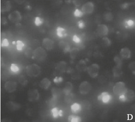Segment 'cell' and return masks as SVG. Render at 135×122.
<instances>
[{"label": "cell", "mask_w": 135, "mask_h": 122, "mask_svg": "<svg viewBox=\"0 0 135 122\" xmlns=\"http://www.w3.org/2000/svg\"><path fill=\"white\" fill-rule=\"evenodd\" d=\"M26 71L29 76L36 77L40 74L41 68L37 64H30L27 66Z\"/></svg>", "instance_id": "obj_1"}, {"label": "cell", "mask_w": 135, "mask_h": 122, "mask_svg": "<svg viewBox=\"0 0 135 122\" xmlns=\"http://www.w3.org/2000/svg\"><path fill=\"white\" fill-rule=\"evenodd\" d=\"M32 57L37 61H41L46 58L47 53L45 50L42 47H37L32 52Z\"/></svg>", "instance_id": "obj_2"}, {"label": "cell", "mask_w": 135, "mask_h": 122, "mask_svg": "<svg viewBox=\"0 0 135 122\" xmlns=\"http://www.w3.org/2000/svg\"><path fill=\"white\" fill-rule=\"evenodd\" d=\"M127 91L125 83L123 82H120L116 83L114 88L113 92L115 95L120 96L124 95Z\"/></svg>", "instance_id": "obj_3"}, {"label": "cell", "mask_w": 135, "mask_h": 122, "mask_svg": "<svg viewBox=\"0 0 135 122\" xmlns=\"http://www.w3.org/2000/svg\"><path fill=\"white\" fill-rule=\"evenodd\" d=\"M8 19L12 23L15 24L19 23L22 19L20 12L17 11L12 12L8 16Z\"/></svg>", "instance_id": "obj_4"}, {"label": "cell", "mask_w": 135, "mask_h": 122, "mask_svg": "<svg viewBox=\"0 0 135 122\" xmlns=\"http://www.w3.org/2000/svg\"><path fill=\"white\" fill-rule=\"evenodd\" d=\"M100 67L98 64H93L90 65L87 68V72L89 75L93 78L97 76L99 73Z\"/></svg>", "instance_id": "obj_5"}, {"label": "cell", "mask_w": 135, "mask_h": 122, "mask_svg": "<svg viewBox=\"0 0 135 122\" xmlns=\"http://www.w3.org/2000/svg\"><path fill=\"white\" fill-rule=\"evenodd\" d=\"M94 4L91 2L85 3L81 7V11L83 14H91L94 11Z\"/></svg>", "instance_id": "obj_6"}, {"label": "cell", "mask_w": 135, "mask_h": 122, "mask_svg": "<svg viewBox=\"0 0 135 122\" xmlns=\"http://www.w3.org/2000/svg\"><path fill=\"white\" fill-rule=\"evenodd\" d=\"M17 84L16 82L12 81H9L6 82L4 85L6 91L9 93L14 92L16 90Z\"/></svg>", "instance_id": "obj_7"}, {"label": "cell", "mask_w": 135, "mask_h": 122, "mask_svg": "<svg viewBox=\"0 0 135 122\" xmlns=\"http://www.w3.org/2000/svg\"><path fill=\"white\" fill-rule=\"evenodd\" d=\"M91 89V85L88 82H82L79 87V91L81 93L86 94L88 93Z\"/></svg>", "instance_id": "obj_8"}, {"label": "cell", "mask_w": 135, "mask_h": 122, "mask_svg": "<svg viewBox=\"0 0 135 122\" xmlns=\"http://www.w3.org/2000/svg\"><path fill=\"white\" fill-rule=\"evenodd\" d=\"M28 99L31 102H34L38 100L40 98V94L37 89H32L28 91L27 93Z\"/></svg>", "instance_id": "obj_9"}, {"label": "cell", "mask_w": 135, "mask_h": 122, "mask_svg": "<svg viewBox=\"0 0 135 122\" xmlns=\"http://www.w3.org/2000/svg\"><path fill=\"white\" fill-rule=\"evenodd\" d=\"M109 29L108 27L104 24H100L97 28V33L99 36L104 37L108 34Z\"/></svg>", "instance_id": "obj_10"}, {"label": "cell", "mask_w": 135, "mask_h": 122, "mask_svg": "<svg viewBox=\"0 0 135 122\" xmlns=\"http://www.w3.org/2000/svg\"><path fill=\"white\" fill-rule=\"evenodd\" d=\"M42 44L44 48L48 51L52 50L54 47V42L49 38L43 39Z\"/></svg>", "instance_id": "obj_11"}, {"label": "cell", "mask_w": 135, "mask_h": 122, "mask_svg": "<svg viewBox=\"0 0 135 122\" xmlns=\"http://www.w3.org/2000/svg\"><path fill=\"white\" fill-rule=\"evenodd\" d=\"M98 99L99 101H102L104 103H107L109 102L111 99V96L108 93L103 92L101 95L98 96Z\"/></svg>", "instance_id": "obj_12"}, {"label": "cell", "mask_w": 135, "mask_h": 122, "mask_svg": "<svg viewBox=\"0 0 135 122\" xmlns=\"http://www.w3.org/2000/svg\"><path fill=\"white\" fill-rule=\"evenodd\" d=\"M120 55L122 58L127 59L131 57V52L129 48L124 47L122 48L120 51Z\"/></svg>", "instance_id": "obj_13"}, {"label": "cell", "mask_w": 135, "mask_h": 122, "mask_svg": "<svg viewBox=\"0 0 135 122\" xmlns=\"http://www.w3.org/2000/svg\"><path fill=\"white\" fill-rule=\"evenodd\" d=\"M11 8L10 3L9 1H4L1 3L0 10L2 12H5L10 11Z\"/></svg>", "instance_id": "obj_14"}, {"label": "cell", "mask_w": 135, "mask_h": 122, "mask_svg": "<svg viewBox=\"0 0 135 122\" xmlns=\"http://www.w3.org/2000/svg\"><path fill=\"white\" fill-rule=\"evenodd\" d=\"M51 84L50 81L47 78H44L41 80L40 83L41 88L44 89H47Z\"/></svg>", "instance_id": "obj_15"}, {"label": "cell", "mask_w": 135, "mask_h": 122, "mask_svg": "<svg viewBox=\"0 0 135 122\" xmlns=\"http://www.w3.org/2000/svg\"><path fill=\"white\" fill-rule=\"evenodd\" d=\"M81 109V107L80 105L77 103H73L71 106V110L73 113H78L80 111Z\"/></svg>", "instance_id": "obj_16"}, {"label": "cell", "mask_w": 135, "mask_h": 122, "mask_svg": "<svg viewBox=\"0 0 135 122\" xmlns=\"http://www.w3.org/2000/svg\"><path fill=\"white\" fill-rule=\"evenodd\" d=\"M51 114L54 118H57L58 116H61L62 115V111L59 110L57 108H54L51 111Z\"/></svg>", "instance_id": "obj_17"}, {"label": "cell", "mask_w": 135, "mask_h": 122, "mask_svg": "<svg viewBox=\"0 0 135 122\" xmlns=\"http://www.w3.org/2000/svg\"><path fill=\"white\" fill-rule=\"evenodd\" d=\"M57 35L60 37H63L66 35V31L64 28L61 27H58L56 29Z\"/></svg>", "instance_id": "obj_18"}, {"label": "cell", "mask_w": 135, "mask_h": 122, "mask_svg": "<svg viewBox=\"0 0 135 122\" xmlns=\"http://www.w3.org/2000/svg\"><path fill=\"white\" fill-rule=\"evenodd\" d=\"M124 95L126 97V101H130L133 100L134 96V92L131 90H127Z\"/></svg>", "instance_id": "obj_19"}, {"label": "cell", "mask_w": 135, "mask_h": 122, "mask_svg": "<svg viewBox=\"0 0 135 122\" xmlns=\"http://www.w3.org/2000/svg\"><path fill=\"white\" fill-rule=\"evenodd\" d=\"M72 87L73 86H72V83H71L70 82H68L66 83L65 88L63 90L66 95H68L70 93L72 89Z\"/></svg>", "instance_id": "obj_20"}, {"label": "cell", "mask_w": 135, "mask_h": 122, "mask_svg": "<svg viewBox=\"0 0 135 122\" xmlns=\"http://www.w3.org/2000/svg\"><path fill=\"white\" fill-rule=\"evenodd\" d=\"M69 122H80L81 121L80 117L75 115H71L69 116L68 118Z\"/></svg>", "instance_id": "obj_21"}, {"label": "cell", "mask_w": 135, "mask_h": 122, "mask_svg": "<svg viewBox=\"0 0 135 122\" xmlns=\"http://www.w3.org/2000/svg\"><path fill=\"white\" fill-rule=\"evenodd\" d=\"M60 47L62 49H63V51L65 52H67L70 50V47L67 43H66L64 42H61L60 43Z\"/></svg>", "instance_id": "obj_22"}, {"label": "cell", "mask_w": 135, "mask_h": 122, "mask_svg": "<svg viewBox=\"0 0 135 122\" xmlns=\"http://www.w3.org/2000/svg\"><path fill=\"white\" fill-rule=\"evenodd\" d=\"M43 23V20L40 17H36L35 20V24L36 26H41Z\"/></svg>", "instance_id": "obj_23"}, {"label": "cell", "mask_w": 135, "mask_h": 122, "mask_svg": "<svg viewBox=\"0 0 135 122\" xmlns=\"http://www.w3.org/2000/svg\"><path fill=\"white\" fill-rule=\"evenodd\" d=\"M11 71L14 73H17L20 71V68L18 65L16 64H12L10 67Z\"/></svg>", "instance_id": "obj_24"}, {"label": "cell", "mask_w": 135, "mask_h": 122, "mask_svg": "<svg viewBox=\"0 0 135 122\" xmlns=\"http://www.w3.org/2000/svg\"><path fill=\"white\" fill-rule=\"evenodd\" d=\"M25 46L24 43L21 41L18 40L17 42V48L18 51H22Z\"/></svg>", "instance_id": "obj_25"}, {"label": "cell", "mask_w": 135, "mask_h": 122, "mask_svg": "<svg viewBox=\"0 0 135 122\" xmlns=\"http://www.w3.org/2000/svg\"><path fill=\"white\" fill-rule=\"evenodd\" d=\"M2 47H7L9 46V42L7 39H4L2 40L1 42Z\"/></svg>", "instance_id": "obj_26"}, {"label": "cell", "mask_w": 135, "mask_h": 122, "mask_svg": "<svg viewBox=\"0 0 135 122\" xmlns=\"http://www.w3.org/2000/svg\"><path fill=\"white\" fill-rule=\"evenodd\" d=\"M83 13L81 11H79V10H76L75 11V15L76 17H81L82 16Z\"/></svg>", "instance_id": "obj_27"}, {"label": "cell", "mask_w": 135, "mask_h": 122, "mask_svg": "<svg viewBox=\"0 0 135 122\" xmlns=\"http://www.w3.org/2000/svg\"><path fill=\"white\" fill-rule=\"evenodd\" d=\"M115 61L116 63L117 64V66H120L121 64V61L120 59L118 57H115Z\"/></svg>", "instance_id": "obj_28"}, {"label": "cell", "mask_w": 135, "mask_h": 122, "mask_svg": "<svg viewBox=\"0 0 135 122\" xmlns=\"http://www.w3.org/2000/svg\"><path fill=\"white\" fill-rule=\"evenodd\" d=\"M62 81V79L61 77H56L54 79V82L55 83H60Z\"/></svg>", "instance_id": "obj_29"}, {"label": "cell", "mask_w": 135, "mask_h": 122, "mask_svg": "<svg viewBox=\"0 0 135 122\" xmlns=\"http://www.w3.org/2000/svg\"><path fill=\"white\" fill-rule=\"evenodd\" d=\"M103 40L105 43L106 45L109 46L110 44V42L109 40V39L107 38L104 37L103 38Z\"/></svg>", "instance_id": "obj_30"}, {"label": "cell", "mask_w": 135, "mask_h": 122, "mask_svg": "<svg viewBox=\"0 0 135 122\" xmlns=\"http://www.w3.org/2000/svg\"><path fill=\"white\" fill-rule=\"evenodd\" d=\"M129 67L130 69L132 71H134L135 70V62H132L131 64H129Z\"/></svg>", "instance_id": "obj_31"}, {"label": "cell", "mask_w": 135, "mask_h": 122, "mask_svg": "<svg viewBox=\"0 0 135 122\" xmlns=\"http://www.w3.org/2000/svg\"><path fill=\"white\" fill-rule=\"evenodd\" d=\"M73 41L75 42L76 43H79L80 42V39L78 37L76 36V35L74 36V37L73 38Z\"/></svg>", "instance_id": "obj_32"}, {"label": "cell", "mask_w": 135, "mask_h": 122, "mask_svg": "<svg viewBox=\"0 0 135 122\" xmlns=\"http://www.w3.org/2000/svg\"><path fill=\"white\" fill-rule=\"evenodd\" d=\"M0 101H1V96H0Z\"/></svg>", "instance_id": "obj_33"}, {"label": "cell", "mask_w": 135, "mask_h": 122, "mask_svg": "<svg viewBox=\"0 0 135 122\" xmlns=\"http://www.w3.org/2000/svg\"><path fill=\"white\" fill-rule=\"evenodd\" d=\"M0 24H1V22H0Z\"/></svg>", "instance_id": "obj_34"}, {"label": "cell", "mask_w": 135, "mask_h": 122, "mask_svg": "<svg viewBox=\"0 0 135 122\" xmlns=\"http://www.w3.org/2000/svg\"><path fill=\"white\" fill-rule=\"evenodd\" d=\"M0 11H1V10H0Z\"/></svg>", "instance_id": "obj_35"}]
</instances>
